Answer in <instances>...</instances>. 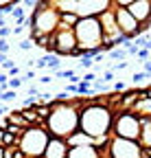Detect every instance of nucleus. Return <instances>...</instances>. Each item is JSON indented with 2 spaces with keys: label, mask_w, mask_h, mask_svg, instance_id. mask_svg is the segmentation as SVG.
<instances>
[{
  "label": "nucleus",
  "mask_w": 151,
  "mask_h": 158,
  "mask_svg": "<svg viewBox=\"0 0 151 158\" xmlns=\"http://www.w3.org/2000/svg\"><path fill=\"white\" fill-rule=\"evenodd\" d=\"M5 112H7V108H5V106H0V116H2Z\"/></svg>",
  "instance_id": "obj_33"
},
{
  "label": "nucleus",
  "mask_w": 151,
  "mask_h": 158,
  "mask_svg": "<svg viewBox=\"0 0 151 158\" xmlns=\"http://www.w3.org/2000/svg\"><path fill=\"white\" fill-rule=\"evenodd\" d=\"M33 158H42V156H33Z\"/></svg>",
  "instance_id": "obj_34"
},
{
  "label": "nucleus",
  "mask_w": 151,
  "mask_h": 158,
  "mask_svg": "<svg viewBox=\"0 0 151 158\" xmlns=\"http://www.w3.org/2000/svg\"><path fill=\"white\" fill-rule=\"evenodd\" d=\"M140 134V118L134 112H114L112 121V136L125 141H138Z\"/></svg>",
  "instance_id": "obj_6"
},
{
  "label": "nucleus",
  "mask_w": 151,
  "mask_h": 158,
  "mask_svg": "<svg viewBox=\"0 0 151 158\" xmlns=\"http://www.w3.org/2000/svg\"><path fill=\"white\" fill-rule=\"evenodd\" d=\"M2 68H5V70H7V73H9V70H11V68H15V64H13V62H11V59H7V62H5V64H2Z\"/></svg>",
  "instance_id": "obj_27"
},
{
  "label": "nucleus",
  "mask_w": 151,
  "mask_h": 158,
  "mask_svg": "<svg viewBox=\"0 0 151 158\" xmlns=\"http://www.w3.org/2000/svg\"><path fill=\"white\" fill-rule=\"evenodd\" d=\"M92 59L90 57H81V62H79V68H83V70H88V68H92Z\"/></svg>",
  "instance_id": "obj_22"
},
{
  "label": "nucleus",
  "mask_w": 151,
  "mask_h": 158,
  "mask_svg": "<svg viewBox=\"0 0 151 158\" xmlns=\"http://www.w3.org/2000/svg\"><path fill=\"white\" fill-rule=\"evenodd\" d=\"M5 121L9 123V125H15V127H20V130H29L31 125L26 123V118L20 114V110H15V112H9V116L5 118Z\"/></svg>",
  "instance_id": "obj_15"
},
{
  "label": "nucleus",
  "mask_w": 151,
  "mask_h": 158,
  "mask_svg": "<svg viewBox=\"0 0 151 158\" xmlns=\"http://www.w3.org/2000/svg\"><path fill=\"white\" fill-rule=\"evenodd\" d=\"M101 81H103V84H109V81H114V73H112V70H105V73L101 75Z\"/></svg>",
  "instance_id": "obj_23"
},
{
  "label": "nucleus",
  "mask_w": 151,
  "mask_h": 158,
  "mask_svg": "<svg viewBox=\"0 0 151 158\" xmlns=\"http://www.w3.org/2000/svg\"><path fill=\"white\" fill-rule=\"evenodd\" d=\"M79 44L72 29H57L53 33V53L57 57H74Z\"/></svg>",
  "instance_id": "obj_8"
},
{
  "label": "nucleus",
  "mask_w": 151,
  "mask_h": 158,
  "mask_svg": "<svg viewBox=\"0 0 151 158\" xmlns=\"http://www.w3.org/2000/svg\"><path fill=\"white\" fill-rule=\"evenodd\" d=\"M136 143L140 149H151V118H140V134Z\"/></svg>",
  "instance_id": "obj_11"
},
{
  "label": "nucleus",
  "mask_w": 151,
  "mask_h": 158,
  "mask_svg": "<svg viewBox=\"0 0 151 158\" xmlns=\"http://www.w3.org/2000/svg\"><path fill=\"white\" fill-rule=\"evenodd\" d=\"M50 81H53L50 75H42V77H40V84H50Z\"/></svg>",
  "instance_id": "obj_28"
},
{
  "label": "nucleus",
  "mask_w": 151,
  "mask_h": 158,
  "mask_svg": "<svg viewBox=\"0 0 151 158\" xmlns=\"http://www.w3.org/2000/svg\"><path fill=\"white\" fill-rule=\"evenodd\" d=\"M127 11L138 24H151L149 22V18H151V0H131Z\"/></svg>",
  "instance_id": "obj_9"
},
{
  "label": "nucleus",
  "mask_w": 151,
  "mask_h": 158,
  "mask_svg": "<svg viewBox=\"0 0 151 158\" xmlns=\"http://www.w3.org/2000/svg\"><path fill=\"white\" fill-rule=\"evenodd\" d=\"M0 53H9V42H7V40H0Z\"/></svg>",
  "instance_id": "obj_24"
},
{
  "label": "nucleus",
  "mask_w": 151,
  "mask_h": 158,
  "mask_svg": "<svg viewBox=\"0 0 151 158\" xmlns=\"http://www.w3.org/2000/svg\"><path fill=\"white\" fill-rule=\"evenodd\" d=\"M7 59H9V57H7L5 53H0V64H5V62H7Z\"/></svg>",
  "instance_id": "obj_32"
},
{
  "label": "nucleus",
  "mask_w": 151,
  "mask_h": 158,
  "mask_svg": "<svg viewBox=\"0 0 151 158\" xmlns=\"http://www.w3.org/2000/svg\"><path fill=\"white\" fill-rule=\"evenodd\" d=\"M145 79H151L145 70H138V73H134V75H131V81H134V86H138V84H142L145 81Z\"/></svg>",
  "instance_id": "obj_17"
},
{
  "label": "nucleus",
  "mask_w": 151,
  "mask_h": 158,
  "mask_svg": "<svg viewBox=\"0 0 151 158\" xmlns=\"http://www.w3.org/2000/svg\"><path fill=\"white\" fill-rule=\"evenodd\" d=\"M140 152L142 149L136 141H125V138H116V136H109L107 145L99 149V154L107 158H140Z\"/></svg>",
  "instance_id": "obj_7"
},
{
  "label": "nucleus",
  "mask_w": 151,
  "mask_h": 158,
  "mask_svg": "<svg viewBox=\"0 0 151 158\" xmlns=\"http://www.w3.org/2000/svg\"><path fill=\"white\" fill-rule=\"evenodd\" d=\"M33 46H35V44H33V40H31V37H24L22 42H20V51H31Z\"/></svg>",
  "instance_id": "obj_20"
},
{
  "label": "nucleus",
  "mask_w": 151,
  "mask_h": 158,
  "mask_svg": "<svg viewBox=\"0 0 151 158\" xmlns=\"http://www.w3.org/2000/svg\"><path fill=\"white\" fill-rule=\"evenodd\" d=\"M68 152H70V147H68V143L64 141V138L50 136V141H48L42 158H68Z\"/></svg>",
  "instance_id": "obj_10"
},
{
  "label": "nucleus",
  "mask_w": 151,
  "mask_h": 158,
  "mask_svg": "<svg viewBox=\"0 0 151 158\" xmlns=\"http://www.w3.org/2000/svg\"><path fill=\"white\" fill-rule=\"evenodd\" d=\"M72 31H74V37H77V44L81 51H101L103 29H101V22L97 15L81 18Z\"/></svg>",
  "instance_id": "obj_4"
},
{
  "label": "nucleus",
  "mask_w": 151,
  "mask_h": 158,
  "mask_svg": "<svg viewBox=\"0 0 151 158\" xmlns=\"http://www.w3.org/2000/svg\"><path fill=\"white\" fill-rule=\"evenodd\" d=\"M2 27H7V18H5V15H0V29H2Z\"/></svg>",
  "instance_id": "obj_31"
},
{
  "label": "nucleus",
  "mask_w": 151,
  "mask_h": 158,
  "mask_svg": "<svg viewBox=\"0 0 151 158\" xmlns=\"http://www.w3.org/2000/svg\"><path fill=\"white\" fill-rule=\"evenodd\" d=\"M79 20L81 18L72 11H59V29H74Z\"/></svg>",
  "instance_id": "obj_14"
},
{
  "label": "nucleus",
  "mask_w": 151,
  "mask_h": 158,
  "mask_svg": "<svg viewBox=\"0 0 151 158\" xmlns=\"http://www.w3.org/2000/svg\"><path fill=\"white\" fill-rule=\"evenodd\" d=\"M26 92H29V97H31V94H33V97H40V88H37V86H29Z\"/></svg>",
  "instance_id": "obj_25"
},
{
  "label": "nucleus",
  "mask_w": 151,
  "mask_h": 158,
  "mask_svg": "<svg viewBox=\"0 0 151 158\" xmlns=\"http://www.w3.org/2000/svg\"><path fill=\"white\" fill-rule=\"evenodd\" d=\"M59 29V9L55 2H40L31 13V33L29 35H53Z\"/></svg>",
  "instance_id": "obj_3"
},
{
  "label": "nucleus",
  "mask_w": 151,
  "mask_h": 158,
  "mask_svg": "<svg viewBox=\"0 0 151 158\" xmlns=\"http://www.w3.org/2000/svg\"><path fill=\"white\" fill-rule=\"evenodd\" d=\"M13 158H26V156H24L20 149H15V152H13Z\"/></svg>",
  "instance_id": "obj_30"
},
{
  "label": "nucleus",
  "mask_w": 151,
  "mask_h": 158,
  "mask_svg": "<svg viewBox=\"0 0 151 158\" xmlns=\"http://www.w3.org/2000/svg\"><path fill=\"white\" fill-rule=\"evenodd\" d=\"M107 90H109V86L103 84V81H94V84H92V92H94V94H97V92H103V94H105Z\"/></svg>",
  "instance_id": "obj_18"
},
{
  "label": "nucleus",
  "mask_w": 151,
  "mask_h": 158,
  "mask_svg": "<svg viewBox=\"0 0 151 158\" xmlns=\"http://www.w3.org/2000/svg\"><path fill=\"white\" fill-rule=\"evenodd\" d=\"M15 97H18V92H15V90H5V92H2V97H0V103H2V101H13Z\"/></svg>",
  "instance_id": "obj_19"
},
{
  "label": "nucleus",
  "mask_w": 151,
  "mask_h": 158,
  "mask_svg": "<svg viewBox=\"0 0 151 158\" xmlns=\"http://www.w3.org/2000/svg\"><path fill=\"white\" fill-rule=\"evenodd\" d=\"M50 141V134L46 127H40V125H31L29 130H24V134L20 136V143H18V149H20L26 158H33V156H42L46 145Z\"/></svg>",
  "instance_id": "obj_5"
},
{
  "label": "nucleus",
  "mask_w": 151,
  "mask_h": 158,
  "mask_svg": "<svg viewBox=\"0 0 151 158\" xmlns=\"http://www.w3.org/2000/svg\"><path fill=\"white\" fill-rule=\"evenodd\" d=\"M66 143H68V147H83V145H94V147H97V141H94V138H90L88 134L79 132V130L74 132L72 136H68Z\"/></svg>",
  "instance_id": "obj_13"
},
{
  "label": "nucleus",
  "mask_w": 151,
  "mask_h": 158,
  "mask_svg": "<svg viewBox=\"0 0 151 158\" xmlns=\"http://www.w3.org/2000/svg\"><path fill=\"white\" fill-rule=\"evenodd\" d=\"M79 108H81V99H70V101H53L50 114L46 118L44 127L48 130L50 136L55 138H66L72 136L79 130Z\"/></svg>",
  "instance_id": "obj_2"
},
{
  "label": "nucleus",
  "mask_w": 151,
  "mask_h": 158,
  "mask_svg": "<svg viewBox=\"0 0 151 158\" xmlns=\"http://www.w3.org/2000/svg\"><path fill=\"white\" fill-rule=\"evenodd\" d=\"M112 121H114V110L103 101V97L81 99L79 132L94 138L97 141V149L107 145L109 136H112Z\"/></svg>",
  "instance_id": "obj_1"
},
{
  "label": "nucleus",
  "mask_w": 151,
  "mask_h": 158,
  "mask_svg": "<svg viewBox=\"0 0 151 158\" xmlns=\"http://www.w3.org/2000/svg\"><path fill=\"white\" fill-rule=\"evenodd\" d=\"M7 81H9V75L7 73H0V86H5Z\"/></svg>",
  "instance_id": "obj_29"
},
{
  "label": "nucleus",
  "mask_w": 151,
  "mask_h": 158,
  "mask_svg": "<svg viewBox=\"0 0 151 158\" xmlns=\"http://www.w3.org/2000/svg\"><path fill=\"white\" fill-rule=\"evenodd\" d=\"M142 70L151 77V59H147V62H142Z\"/></svg>",
  "instance_id": "obj_26"
},
{
  "label": "nucleus",
  "mask_w": 151,
  "mask_h": 158,
  "mask_svg": "<svg viewBox=\"0 0 151 158\" xmlns=\"http://www.w3.org/2000/svg\"><path fill=\"white\" fill-rule=\"evenodd\" d=\"M68 158H101V154L94 145H83V147H70Z\"/></svg>",
  "instance_id": "obj_12"
},
{
  "label": "nucleus",
  "mask_w": 151,
  "mask_h": 158,
  "mask_svg": "<svg viewBox=\"0 0 151 158\" xmlns=\"http://www.w3.org/2000/svg\"><path fill=\"white\" fill-rule=\"evenodd\" d=\"M136 57L140 59V62H147V59H151V53H149L147 48H138V53H136Z\"/></svg>",
  "instance_id": "obj_21"
},
{
  "label": "nucleus",
  "mask_w": 151,
  "mask_h": 158,
  "mask_svg": "<svg viewBox=\"0 0 151 158\" xmlns=\"http://www.w3.org/2000/svg\"><path fill=\"white\" fill-rule=\"evenodd\" d=\"M107 57H112V59H121V62H125V57H127V51H125V48H121V46H118V48H112Z\"/></svg>",
  "instance_id": "obj_16"
}]
</instances>
